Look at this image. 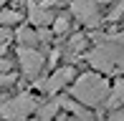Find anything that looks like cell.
I'll return each instance as SVG.
<instances>
[{
    "label": "cell",
    "mask_w": 124,
    "mask_h": 121,
    "mask_svg": "<svg viewBox=\"0 0 124 121\" xmlns=\"http://www.w3.org/2000/svg\"><path fill=\"white\" fill-rule=\"evenodd\" d=\"M71 93L78 103H84L86 108H96L101 103L109 101L111 96V83L101 73H84L78 76L71 86Z\"/></svg>",
    "instance_id": "cell-1"
},
{
    "label": "cell",
    "mask_w": 124,
    "mask_h": 121,
    "mask_svg": "<svg viewBox=\"0 0 124 121\" xmlns=\"http://www.w3.org/2000/svg\"><path fill=\"white\" fill-rule=\"evenodd\" d=\"M33 111H36V98L31 93H23L18 98L0 103V119L3 121H25L28 114H33Z\"/></svg>",
    "instance_id": "cell-2"
},
{
    "label": "cell",
    "mask_w": 124,
    "mask_h": 121,
    "mask_svg": "<svg viewBox=\"0 0 124 121\" xmlns=\"http://www.w3.org/2000/svg\"><path fill=\"white\" fill-rule=\"evenodd\" d=\"M18 60H20V71H23L25 76H31V78H36L43 71V66H46L43 53H38L36 48H25V46L18 51Z\"/></svg>",
    "instance_id": "cell-3"
},
{
    "label": "cell",
    "mask_w": 124,
    "mask_h": 121,
    "mask_svg": "<svg viewBox=\"0 0 124 121\" xmlns=\"http://www.w3.org/2000/svg\"><path fill=\"white\" fill-rule=\"evenodd\" d=\"M71 10H74V15L81 20L84 25H89V28H96V25L101 23V18H99V3H96V0H74Z\"/></svg>",
    "instance_id": "cell-4"
},
{
    "label": "cell",
    "mask_w": 124,
    "mask_h": 121,
    "mask_svg": "<svg viewBox=\"0 0 124 121\" xmlns=\"http://www.w3.org/2000/svg\"><path fill=\"white\" fill-rule=\"evenodd\" d=\"M74 78H76L74 66H61V68H56L53 73H51V78L46 81V83H36V88H41L46 93H56L58 88H63L66 83H71Z\"/></svg>",
    "instance_id": "cell-5"
},
{
    "label": "cell",
    "mask_w": 124,
    "mask_h": 121,
    "mask_svg": "<svg viewBox=\"0 0 124 121\" xmlns=\"http://www.w3.org/2000/svg\"><path fill=\"white\" fill-rule=\"evenodd\" d=\"M28 20H31L33 25H38V28H43V25H48L51 20V13L46 8H41V5H36V3H31V13H28Z\"/></svg>",
    "instance_id": "cell-6"
},
{
    "label": "cell",
    "mask_w": 124,
    "mask_h": 121,
    "mask_svg": "<svg viewBox=\"0 0 124 121\" xmlns=\"http://www.w3.org/2000/svg\"><path fill=\"white\" fill-rule=\"evenodd\" d=\"M84 48H86V35L76 33V35H74V38L69 40V46H66V53H69L71 58H76L78 53H84Z\"/></svg>",
    "instance_id": "cell-7"
},
{
    "label": "cell",
    "mask_w": 124,
    "mask_h": 121,
    "mask_svg": "<svg viewBox=\"0 0 124 121\" xmlns=\"http://www.w3.org/2000/svg\"><path fill=\"white\" fill-rule=\"evenodd\" d=\"M61 108V101H51V103H46V106L38 111V119L41 121H53V114Z\"/></svg>",
    "instance_id": "cell-8"
},
{
    "label": "cell",
    "mask_w": 124,
    "mask_h": 121,
    "mask_svg": "<svg viewBox=\"0 0 124 121\" xmlns=\"http://www.w3.org/2000/svg\"><path fill=\"white\" fill-rule=\"evenodd\" d=\"M15 38H18V40L23 43L25 48H31L33 43L38 40V35H36V33H33V30H28V28H18V33H15Z\"/></svg>",
    "instance_id": "cell-9"
},
{
    "label": "cell",
    "mask_w": 124,
    "mask_h": 121,
    "mask_svg": "<svg viewBox=\"0 0 124 121\" xmlns=\"http://www.w3.org/2000/svg\"><path fill=\"white\" fill-rule=\"evenodd\" d=\"M18 20H20L18 10H0V25H13Z\"/></svg>",
    "instance_id": "cell-10"
},
{
    "label": "cell",
    "mask_w": 124,
    "mask_h": 121,
    "mask_svg": "<svg viewBox=\"0 0 124 121\" xmlns=\"http://www.w3.org/2000/svg\"><path fill=\"white\" fill-rule=\"evenodd\" d=\"M66 30H69V18H66V15L56 18V23H53V33H56V35H63Z\"/></svg>",
    "instance_id": "cell-11"
},
{
    "label": "cell",
    "mask_w": 124,
    "mask_h": 121,
    "mask_svg": "<svg viewBox=\"0 0 124 121\" xmlns=\"http://www.w3.org/2000/svg\"><path fill=\"white\" fill-rule=\"evenodd\" d=\"M106 121H124V108H111V114H109V119Z\"/></svg>",
    "instance_id": "cell-12"
},
{
    "label": "cell",
    "mask_w": 124,
    "mask_h": 121,
    "mask_svg": "<svg viewBox=\"0 0 124 121\" xmlns=\"http://www.w3.org/2000/svg\"><path fill=\"white\" fill-rule=\"evenodd\" d=\"M10 68V60L8 58H0V71H8Z\"/></svg>",
    "instance_id": "cell-13"
},
{
    "label": "cell",
    "mask_w": 124,
    "mask_h": 121,
    "mask_svg": "<svg viewBox=\"0 0 124 121\" xmlns=\"http://www.w3.org/2000/svg\"><path fill=\"white\" fill-rule=\"evenodd\" d=\"M58 121H61V119H58Z\"/></svg>",
    "instance_id": "cell-14"
}]
</instances>
